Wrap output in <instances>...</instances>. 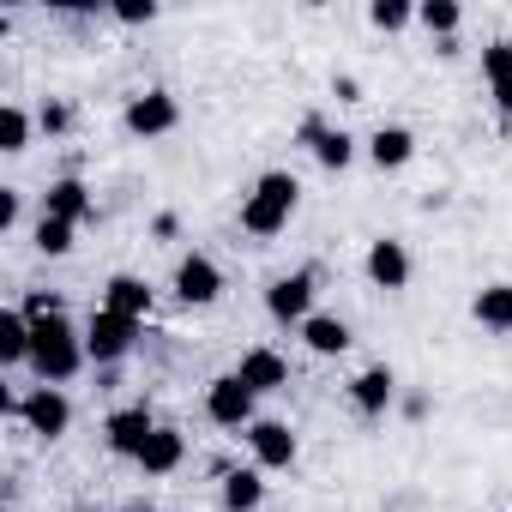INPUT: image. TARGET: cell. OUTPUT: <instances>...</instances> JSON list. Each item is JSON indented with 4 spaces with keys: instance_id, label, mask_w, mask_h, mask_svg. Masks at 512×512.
<instances>
[{
    "instance_id": "1",
    "label": "cell",
    "mask_w": 512,
    "mask_h": 512,
    "mask_svg": "<svg viewBox=\"0 0 512 512\" xmlns=\"http://www.w3.org/2000/svg\"><path fill=\"white\" fill-rule=\"evenodd\" d=\"M85 362H91V356H85V332H73V326H67V314H55V320L31 326V368H37V380H43V386H67Z\"/></svg>"
},
{
    "instance_id": "2",
    "label": "cell",
    "mask_w": 512,
    "mask_h": 512,
    "mask_svg": "<svg viewBox=\"0 0 512 512\" xmlns=\"http://www.w3.org/2000/svg\"><path fill=\"white\" fill-rule=\"evenodd\" d=\"M296 199H302V181H296L290 169L260 175V181H253V193L241 199V229H247V235H278V229H290Z\"/></svg>"
},
{
    "instance_id": "3",
    "label": "cell",
    "mask_w": 512,
    "mask_h": 512,
    "mask_svg": "<svg viewBox=\"0 0 512 512\" xmlns=\"http://www.w3.org/2000/svg\"><path fill=\"white\" fill-rule=\"evenodd\" d=\"M133 344H139V320L109 314V308L91 314V326H85V356H91L97 368H115L121 356H133Z\"/></svg>"
},
{
    "instance_id": "4",
    "label": "cell",
    "mask_w": 512,
    "mask_h": 512,
    "mask_svg": "<svg viewBox=\"0 0 512 512\" xmlns=\"http://www.w3.org/2000/svg\"><path fill=\"white\" fill-rule=\"evenodd\" d=\"M127 133L133 139H163V133H175L181 127V103L169 97V91H139L133 103H127Z\"/></svg>"
},
{
    "instance_id": "5",
    "label": "cell",
    "mask_w": 512,
    "mask_h": 512,
    "mask_svg": "<svg viewBox=\"0 0 512 512\" xmlns=\"http://www.w3.org/2000/svg\"><path fill=\"white\" fill-rule=\"evenodd\" d=\"M19 422H25L37 440H61V434L73 428V404H67L61 386H37V392L19 404Z\"/></svg>"
},
{
    "instance_id": "6",
    "label": "cell",
    "mask_w": 512,
    "mask_h": 512,
    "mask_svg": "<svg viewBox=\"0 0 512 512\" xmlns=\"http://www.w3.org/2000/svg\"><path fill=\"white\" fill-rule=\"evenodd\" d=\"M266 314L278 326H308L314 320V272H290L266 290Z\"/></svg>"
},
{
    "instance_id": "7",
    "label": "cell",
    "mask_w": 512,
    "mask_h": 512,
    "mask_svg": "<svg viewBox=\"0 0 512 512\" xmlns=\"http://www.w3.org/2000/svg\"><path fill=\"white\" fill-rule=\"evenodd\" d=\"M205 416H211L217 428H253V422H260V416H253V392H247L235 374H217V380H211Z\"/></svg>"
},
{
    "instance_id": "8",
    "label": "cell",
    "mask_w": 512,
    "mask_h": 512,
    "mask_svg": "<svg viewBox=\"0 0 512 512\" xmlns=\"http://www.w3.org/2000/svg\"><path fill=\"white\" fill-rule=\"evenodd\" d=\"M151 434H157V416H151L145 404H127V410H115V416L103 422V440H109L115 458H139Z\"/></svg>"
},
{
    "instance_id": "9",
    "label": "cell",
    "mask_w": 512,
    "mask_h": 512,
    "mask_svg": "<svg viewBox=\"0 0 512 512\" xmlns=\"http://www.w3.org/2000/svg\"><path fill=\"white\" fill-rule=\"evenodd\" d=\"M175 296H181L187 308H211V302L223 296V272L205 260V253H187V260L175 266Z\"/></svg>"
},
{
    "instance_id": "10",
    "label": "cell",
    "mask_w": 512,
    "mask_h": 512,
    "mask_svg": "<svg viewBox=\"0 0 512 512\" xmlns=\"http://www.w3.org/2000/svg\"><path fill=\"white\" fill-rule=\"evenodd\" d=\"M247 446H253V458H260V470H290L296 464V434H290V422H253L247 428Z\"/></svg>"
},
{
    "instance_id": "11",
    "label": "cell",
    "mask_w": 512,
    "mask_h": 512,
    "mask_svg": "<svg viewBox=\"0 0 512 512\" xmlns=\"http://www.w3.org/2000/svg\"><path fill=\"white\" fill-rule=\"evenodd\" d=\"M235 380H241L253 398H260V392H278V386H290V362H284L278 350H266V344H260V350H247V356L235 362Z\"/></svg>"
},
{
    "instance_id": "12",
    "label": "cell",
    "mask_w": 512,
    "mask_h": 512,
    "mask_svg": "<svg viewBox=\"0 0 512 512\" xmlns=\"http://www.w3.org/2000/svg\"><path fill=\"white\" fill-rule=\"evenodd\" d=\"M368 278H374V290H404L410 284V253H404V241L380 235L368 247Z\"/></svg>"
},
{
    "instance_id": "13",
    "label": "cell",
    "mask_w": 512,
    "mask_h": 512,
    "mask_svg": "<svg viewBox=\"0 0 512 512\" xmlns=\"http://www.w3.org/2000/svg\"><path fill=\"white\" fill-rule=\"evenodd\" d=\"M97 205H91V187L79 175H61L49 193H43V217H61V223H85Z\"/></svg>"
},
{
    "instance_id": "14",
    "label": "cell",
    "mask_w": 512,
    "mask_h": 512,
    "mask_svg": "<svg viewBox=\"0 0 512 512\" xmlns=\"http://www.w3.org/2000/svg\"><path fill=\"white\" fill-rule=\"evenodd\" d=\"M181 458H187V440H181V428H169V422H157V434L145 440V452H139L133 464H139L145 476H169V470H175Z\"/></svg>"
},
{
    "instance_id": "15",
    "label": "cell",
    "mask_w": 512,
    "mask_h": 512,
    "mask_svg": "<svg viewBox=\"0 0 512 512\" xmlns=\"http://www.w3.org/2000/svg\"><path fill=\"white\" fill-rule=\"evenodd\" d=\"M103 308H109V314H127V320H145V314H151V290H145V278L115 272V278L103 284Z\"/></svg>"
},
{
    "instance_id": "16",
    "label": "cell",
    "mask_w": 512,
    "mask_h": 512,
    "mask_svg": "<svg viewBox=\"0 0 512 512\" xmlns=\"http://www.w3.org/2000/svg\"><path fill=\"white\" fill-rule=\"evenodd\" d=\"M392 392H398L392 368H362V374L350 380V404H356L362 416H380V410L392 404Z\"/></svg>"
},
{
    "instance_id": "17",
    "label": "cell",
    "mask_w": 512,
    "mask_h": 512,
    "mask_svg": "<svg viewBox=\"0 0 512 512\" xmlns=\"http://www.w3.org/2000/svg\"><path fill=\"white\" fill-rule=\"evenodd\" d=\"M368 157H374V169H404L416 157V133L410 127H380L368 139Z\"/></svg>"
},
{
    "instance_id": "18",
    "label": "cell",
    "mask_w": 512,
    "mask_h": 512,
    "mask_svg": "<svg viewBox=\"0 0 512 512\" xmlns=\"http://www.w3.org/2000/svg\"><path fill=\"white\" fill-rule=\"evenodd\" d=\"M470 314H476V326H488V332H512V284H488V290H476Z\"/></svg>"
},
{
    "instance_id": "19",
    "label": "cell",
    "mask_w": 512,
    "mask_h": 512,
    "mask_svg": "<svg viewBox=\"0 0 512 512\" xmlns=\"http://www.w3.org/2000/svg\"><path fill=\"white\" fill-rule=\"evenodd\" d=\"M31 362V320L19 308H0V368Z\"/></svg>"
},
{
    "instance_id": "20",
    "label": "cell",
    "mask_w": 512,
    "mask_h": 512,
    "mask_svg": "<svg viewBox=\"0 0 512 512\" xmlns=\"http://www.w3.org/2000/svg\"><path fill=\"white\" fill-rule=\"evenodd\" d=\"M260 500H266L260 470H229V476H223V506H229V512H260Z\"/></svg>"
},
{
    "instance_id": "21",
    "label": "cell",
    "mask_w": 512,
    "mask_h": 512,
    "mask_svg": "<svg viewBox=\"0 0 512 512\" xmlns=\"http://www.w3.org/2000/svg\"><path fill=\"white\" fill-rule=\"evenodd\" d=\"M302 338H308L314 356H344V350H350V326L332 320V314H314V320L302 326Z\"/></svg>"
},
{
    "instance_id": "22",
    "label": "cell",
    "mask_w": 512,
    "mask_h": 512,
    "mask_svg": "<svg viewBox=\"0 0 512 512\" xmlns=\"http://www.w3.org/2000/svg\"><path fill=\"white\" fill-rule=\"evenodd\" d=\"M416 25L428 31V37H458V25H464V7H458V0H422V7H416Z\"/></svg>"
},
{
    "instance_id": "23",
    "label": "cell",
    "mask_w": 512,
    "mask_h": 512,
    "mask_svg": "<svg viewBox=\"0 0 512 512\" xmlns=\"http://www.w3.org/2000/svg\"><path fill=\"white\" fill-rule=\"evenodd\" d=\"M314 157H320L326 169H350V163H356V139H350L344 127H326L320 145H314Z\"/></svg>"
},
{
    "instance_id": "24",
    "label": "cell",
    "mask_w": 512,
    "mask_h": 512,
    "mask_svg": "<svg viewBox=\"0 0 512 512\" xmlns=\"http://www.w3.org/2000/svg\"><path fill=\"white\" fill-rule=\"evenodd\" d=\"M25 145H31V115L19 103H7L0 109V151H25Z\"/></svg>"
},
{
    "instance_id": "25",
    "label": "cell",
    "mask_w": 512,
    "mask_h": 512,
    "mask_svg": "<svg viewBox=\"0 0 512 512\" xmlns=\"http://www.w3.org/2000/svg\"><path fill=\"white\" fill-rule=\"evenodd\" d=\"M37 247L49 253V260L73 253V223H61V217H37Z\"/></svg>"
},
{
    "instance_id": "26",
    "label": "cell",
    "mask_w": 512,
    "mask_h": 512,
    "mask_svg": "<svg viewBox=\"0 0 512 512\" xmlns=\"http://www.w3.org/2000/svg\"><path fill=\"white\" fill-rule=\"evenodd\" d=\"M368 19H374V31H404L416 19V7H410V0H374Z\"/></svg>"
},
{
    "instance_id": "27",
    "label": "cell",
    "mask_w": 512,
    "mask_h": 512,
    "mask_svg": "<svg viewBox=\"0 0 512 512\" xmlns=\"http://www.w3.org/2000/svg\"><path fill=\"white\" fill-rule=\"evenodd\" d=\"M482 73H488V85H512V43L506 37L482 49Z\"/></svg>"
},
{
    "instance_id": "28",
    "label": "cell",
    "mask_w": 512,
    "mask_h": 512,
    "mask_svg": "<svg viewBox=\"0 0 512 512\" xmlns=\"http://www.w3.org/2000/svg\"><path fill=\"white\" fill-rule=\"evenodd\" d=\"M19 314H25L31 326H43V320H55V314H61V296H55V290H31V296L19 302Z\"/></svg>"
},
{
    "instance_id": "29",
    "label": "cell",
    "mask_w": 512,
    "mask_h": 512,
    "mask_svg": "<svg viewBox=\"0 0 512 512\" xmlns=\"http://www.w3.org/2000/svg\"><path fill=\"white\" fill-rule=\"evenodd\" d=\"M115 19H121V25H151L157 7H151V0H127V7H115Z\"/></svg>"
},
{
    "instance_id": "30",
    "label": "cell",
    "mask_w": 512,
    "mask_h": 512,
    "mask_svg": "<svg viewBox=\"0 0 512 512\" xmlns=\"http://www.w3.org/2000/svg\"><path fill=\"white\" fill-rule=\"evenodd\" d=\"M37 121H43V133H67V127H73V109H67V103H49Z\"/></svg>"
},
{
    "instance_id": "31",
    "label": "cell",
    "mask_w": 512,
    "mask_h": 512,
    "mask_svg": "<svg viewBox=\"0 0 512 512\" xmlns=\"http://www.w3.org/2000/svg\"><path fill=\"white\" fill-rule=\"evenodd\" d=\"M19 223V187H0V235Z\"/></svg>"
},
{
    "instance_id": "32",
    "label": "cell",
    "mask_w": 512,
    "mask_h": 512,
    "mask_svg": "<svg viewBox=\"0 0 512 512\" xmlns=\"http://www.w3.org/2000/svg\"><path fill=\"white\" fill-rule=\"evenodd\" d=\"M332 97H338V103H362V85H356L350 73H338V79H332Z\"/></svg>"
},
{
    "instance_id": "33",
    "label": "cell",
    "mask_w": 512,
    "mask_h": 512,
    "mask_svg": "<svg viewBox=\"0 0 512 512\" xmlns=\"http://www.w3.org/2000/svg\"><path fill=\"white\" fill-rule=\"evenodd\" d=\"M494 109H500V115L512 121V85H494Z\"/></svg>"
}]
</instances>
